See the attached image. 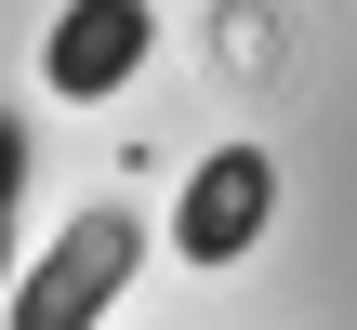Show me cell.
Listing matches in <instances>:
<instances>
[{
    "mask_svg": "<svg viewBox=\"0 0 357 330\" xmlns=\"http://www.w3.org/2000/svg\"><path fill=\"white\" fill-rule=\"evenodd\" d=\"M13 238H26V119L0 106V278H13Z\"/></svg>",
    "mask_w": 357,
    "mask_h": 330,
    "instance_id": "obj_4",
    "label": "cell"
},
{
    "mask_svg": "<svg viewBox=\"0 0 357 330\" xmlns=\"http://www.w3.org/2000/svg\"><path fill=\"white\" fill-rule=\"evenodd\" d=\"M265 225H278V159L265 146H212L185 172V198H172V251L185 265H238Z\"/></svg>",
    "mask_w": 357,
    "mask_h": 330,
    "instance_id": "obj_3",
    "label": "cell"
},
{
    "mask_svg": "<svg viewBox=\"0 0 357 330\" xmlns=\"http://www.w3.org/2000/svg\"><path fill=\"white\" fill-rule=\"evenodd\" d=\"M146 53H159V0H53V26H40V79H53V106H106V93H132Z\"/></svg>",
    "mask_w": 357,
    "mask_h": 330,
    "instance_id": "obj_2",
    "label": "cell"
},
{
    "mask_svg": "<svg viewBox=\"0 0 357 330\" xmlns=\"http://www.w3.org/2000/svg\"><path fill=\"white\" fill-rule=\"evenodd\" d=\"M132 265H146V212H66L40 251H13V278H0V330H93L119 291H132Z\"/></svg>",
    "mask_w": 357,
    "mask_h": 330,
    "instance_id": "obj_1",
    "label": "cell"
}]
</instances>
